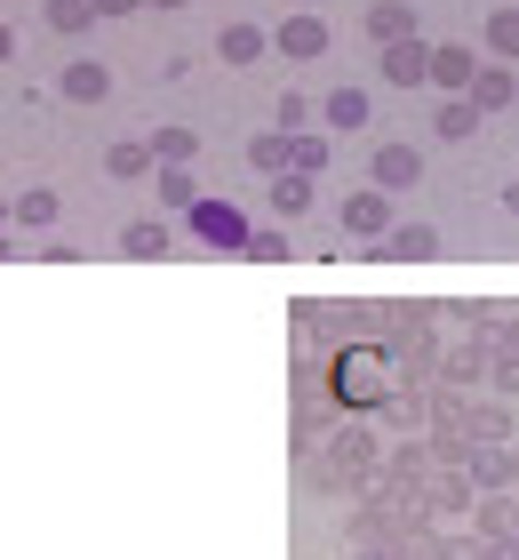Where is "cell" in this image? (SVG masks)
I'll return each mask as SVG.
<instances>
[{"instance_id": "6da1fadb", "label": "cell", "mask_w": 519, "mask_h": 560, "mask_svg": "<svg viewBox=\"0 0 519 560\" xmlns=\"http://www.w3.org/2000/svg\"><path fill=\"white\" fill-rule=\"evenodd\" d=\"M192 224H200L208 241H240V217H232L224 200H208V209H192Z\"/></svg>"}, {"instance_id": "3957f363", "label": "cell", "mask_w": 519, "mask_h": 560, "mask_svg": "<svg viewBox=\"0 0 519 560\" xmlns=\"http://www.w3.org/2000/svg\"><path fill=\"white\" fill-rule=\"evenodd\" d=\"M408 24H415V16L400 9V0H384V9L368 16V33H376V40H408Z\"/></svg>"}, {"instance_id": "277c9868", "label": "cell", "mask_w": 519, "mask_h": 560, "mask_svg": "<svg viewBox=\"0 0 519 560\" xmlns=\"http://www.w3.org/2000/svg\"><path fill=\"white\" fill-rule=\"evenodd\" d=\"M376 176H384V185H415V152H384V161H376Z\"/></svg>"}, {"instance_id": "4fadbf2b", "label": "cell", "mask_w": 519, "mask_h": 560, "mask_svg": "<svg viewBox=\"0 0 519 560\" xmlns=\"http://www.w3.org/2000/svg\"><path fill=\"white\" fill-rule=\"evenodd\" d=\"M0 48H9V33H0Z\"/></svg>"}, {"instance_id": "30bf717a", "label": "cell", "mask_w": 519, "mask_h": 560, "mask_svg": "<svg viewBox=\"0 0 519 560\" xmlns=\"http://www.w3.org/2000/svg\"><path fill=\"white\" fill-rule=\"evenodd\" d=\"M496 48H504V57H519V9L496 16Z\"/></svg>"}, {"instance_id": "9c48e42d", "label": "cell", "mask_w": 519, "mask_h": 560, "mask_svg": "<svg viewBox=\"0 0 519 560\" xmlns=\"http://www.w3.org/2000/svg\"><path fill=\"white\" fill-rule=\"evenodd\" d=\"M152 152H161V161H185L192 137H185V129H161V137H152Z\"/></svg>"}, {"instance_id": "8fae6325", "label": "cell", "mask_w": 519, "mask_h": 560, "mask_svg": "<svg viewBox=\"0 0 519 560\" xmlns=\"http://www.w3.org/2000/svg\"><path fill=\"white\" fill-rule=\"evenodd\" d=\"M16 217H24V224H48V217H57V200H48V192H24Z\"/></svg>"}, {"instance_id": "ba28073f", "label": "cell", "mask_w": 519, "mask_h": 560, "mask_svg": "<svg viewBox=\"0 0 519 560\" xmlns=\"http://www.w3.org/2000/svg\"><path fill=\"white\" fill-rule=\"evenodd\" d=\"M48 24H64V33H81V24H89V0H48Z\"/></svg>"}, {"instance_id": "5b68a950", "label": "cell", "mask_w": 519, "mask_h": 560, "mask_svg": "<svg viewBox=\"0 0 519 560\" xmlns=\"http://www.w3.org/2000/svg\"><path fill=\"white\" fill-rule=\"evenodd\" d=\"M384 72H392V81H415V72H424V48L392 40V57H384Z\"/></svg>"}, {"instance_id": "7a4b0ae2", "label": "cell", "mask_w": 519, "mask_h": 560, "mask_svg": "<svg viewBox=\"0 0 519 560\" xmlns=\"http://www.w3.org/2000/svg\"><path fill=\"white\" fill-rule=\"evenodd\" d=\"M64 96H72V105H96V96H104V72H96V65H72V72H64Z\"/></svg>"}, {"instance_id": "7c38bea8", "label": "cell", "mask_w": 519, "mask_h": 560, "mask_svg": "<svg viewBox=\"0 0 519 560\" xmlns=\"http://www.w3.org/2000/svg\"><path fill=\"white\" fill-rule=\"evenodd\" d=\"M104 9H128V0H104Z\"/></svg>"}, {"instance_id": "52a82bcc", "label": "cell", "mask_w": 519, "mask_h": 560, "mask_svg": "<svg viewBox=\"0 0 519 560\" xmlns=\"http://www.w3.org/2000/svg\"><path fill=\"white\" fill-rule=\"evenodd\" d=\"M280 40H288V48H296V57H311V48H320L328 33H320V24H311V16H296V24H288V33H280Z\"/></svg>"}, {"instance_id": "8992f818", "label": "cell", "mask_w": 519, "mask_h": 560, "mask_svg": "<svg viewBox=\"0 0 519 560\" xmlns=\"http://www.w3.org/2000/svg\"><path fill=\"white\" fill-rule=\"evenodd\" d=\"M344 217H352V233H376V224H384V200H376V192H359Z\"/></svg>"}]
</instances>
